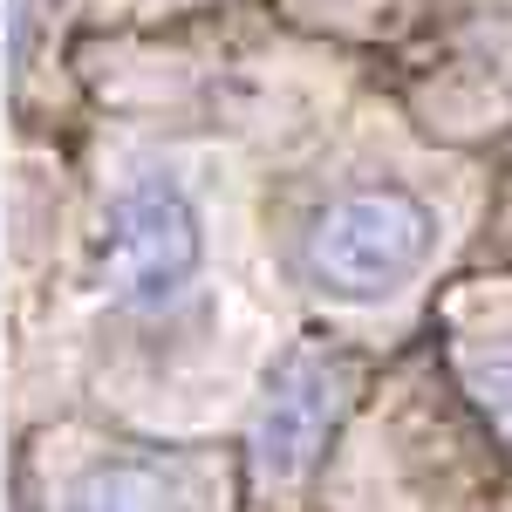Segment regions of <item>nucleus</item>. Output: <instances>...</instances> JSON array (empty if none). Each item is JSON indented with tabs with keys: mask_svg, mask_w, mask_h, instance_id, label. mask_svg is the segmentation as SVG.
Here are the masks:
<instances>
[{
	"mask_svg": "<svg viewBox=\"0 0 512 512\" xmlns=\"http://www.w3.org/2000/svg\"><path fill=\"white\" fill-rule=\"evenodd\" d=\"M458 369H465V390H472L478 417L512 451V342H472V349H458Z\"/></svg>",
	"mask_w": 512,
	"mask_h": 512,
	"instance_id": "obj_5",
	"label": "nucleus"
},
{
	"mask_svg": "<svg viewBox=\"0 0 512 512\" xmlns=\"http://www.w3.org/2000/svg\"><path fill=\"white\" fill-rule=\"evenodd\" d=\"M205 260L198 212L171 178H137L110 205V274L123 308H164Z\"/></svg>",
	"mask_w": 512,
	"mask_h": 512,
	"instance_id": "obj_2",
	"label": "nucleus"
},
{
	"mask_svg": "<svg viewBox=\"0 0 512 512\" xmlns=\"http://www.w3.org/2000/svg\"><path fill=\"white\" fill-rule=\"evenodd\" d=\"M335 424V376L315 349H287L267 376V403H260V424H253V465L260 478H301L315 465L321 437Z\"/></svg>",
	"mask_w": 512,
	"mask_h": 512,
	"instance_id": "obj_3",
	"label": "nucleus"
},
{
	"mask_svg": "<svg viewBox=\"0 0 512 512\" xmlns=\"http://www.w3.org/2000/svg\"><path fill=\"white\" fill-rule=\"evenodd\" d=\"M69 512H185V506L164 492V478L151 465H96L76 485Z\"/></svg>",
	"mask_w": 512,
	"mask_h": 512,
	"instance_id": "obj_4",
	"label": "nucleus"
},
{
	"mask_svg": "<svg viewBox=\"0 0 512 512\" xmlns=\"http://www.w3.org/2000/svg\"><path fill=\"white\" fill-rule=\"evenodd\" d=\"M437 246V212L424 198L376 185V192H349L335 198L308 226V280L335 301H383L403 280L431 260Z\"/></svg>",
	"mask_w": 512,
	"mask_h": 512,
	"instance_id": "obj_1",
	"label": "nucleus"
}]
</instances>
